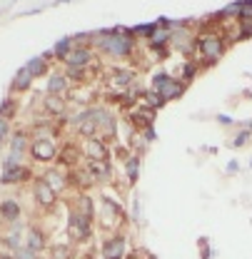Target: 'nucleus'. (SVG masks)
I'll use <instances>...</instances> for the list:
<instances>
[{
	"label": "nucleus",
	"mask_w": 252,
	"mask_h": 259,
	"mask_svg": "<svg viewBox=\"0 0 252 259\" xmlns=\"http://www.w3.org/2000/svg\"><path fill=\"white\" fill-rule=\"evenodd\" d=\"M10 140V120L0 117V152H3V145H8Z\"/></svg>",
	"instance_id": "nucleus-28"
},
{
	"label": "nucleus",
	"mask_w": 252,
	"mask_h": 259,
	"mask_svg": "<svg viewBox=\"0 0 252 259\" xmlns=\"http://www.w3.org/2000/svg\"><path fill=\"white\" fill-rule=\"evenodd\" d=\"M185 82L180 80V77H172L170 72H155V77H153V85H150V90L153 93H158L165 102H170V100H177V97L185 93Z\"/></svg>",
	"instance_id": "nucleus-4"
},
{
	"label": "nucleus",
	"mask_w": 252,
	"mask_h": 259,
	"mask_svg": "<svg viewBox=\"0 0 252 259\" xmlns=\"http://www.w3.org/2000/svg\"><path fill=\"white\" fill-rule=\"evenodd\" d=\"M30 85H32V75L25 67H20V70L15 72V77H13L10 90H13V93H25V90H30Z\"/></svg>",
	"instance_id": "nucleus-22"
},
{
	"label": "nucleus",
	"mask_w": 252,
	"mask_h": 259,
	"mask_svg": "<svg viewBox=\"0 0 252 259\" xmlns=\"http://www.w3.org/2000/svg\"><path fill=\"white\" fill-rule=\"evenodd\" d=\"M32 175L25 164H18V167H3L0 169V185L3 187H13V185H23L28 182Z\"/></svg>",
	"instance_id": "nucleus-14"
},
{
	"label": "nucleus",
	"mask_w": 252,
	"mask_h": 259,
	"mask_svg": "<svg viewBox=\"0 0 252 259\" xmlns=\"http://www.w3.org/2000/svg\"><path fill=\"white\" fill-rule=\"evenodd\" d=\"M250 135H252V132L247 127L242 130V132H237V135H235V140H232V147H242V145H247Z\"/></svg>",
	"instance_id": "nucleus-30"
},
{
	"label": "nucleus",
	"mask_w": 252,
	"mask_h": 259,
	"mask_svg": "<svg viewBox=\"0 0 252 259\" xmlns=\"http://www.w3.org/2000/svg\"><path fill=\"white\" fill-rule=\"evenodd\" d=\"M63 63L65 67H93V70H97V55L90 45H73V50L67 53Z\"/></svg>",
	"instance_id": "nucleus-9"
},
{
	"label": "nucleus",
	"mask_w": 252,
	"mask_h": 259,
	"mask_svg": "<svg viewBox=\"0 0 252 259\" xmlns=\"http://www.w3.org/2000/svg\"><path fill=\"white\" fill-rule=\"evenodd\" d=\"M123 164H125L127 182H130V185H135V182H137V175H140V164H142L140 155H130V157H127Z\"/></svg>",
	"instance_id": "nucleus-24"
},
{
	"label": "nucleus",
	"mask_w": 252,
	"mask_h": 259,
	"mask_svg": "<svg viewBox=\"0 0 252 259\" xmlns=\"http://www.w3.org/2000/svg\"><path fill=\"white\" fill-rule=\"evenodd\" d=\"M65 232H67L70 242H88L90 234H93V220H88V217H83V214H78L75 209L67 207V227H65Z\"/></svg>",
	"instance_id": "nucleus-6"
},
{
	"label": "nucleus",
	"mask_w": 252,
	"mask_h": 259,
	"mask_svg": "<svg viewBox=\"0 0 252 259\" xmlns=\"http://www.w3.org/2000/svg\"><path fill=\"white\" fill-rule=\"evenodd\" d=\"M83 147V157L85 160H95V162H107L110 160V145L97 140V137H88Z\"/></svg>",
	"instance_id": "nucleus-13"
},
{
	"label": "nucleus",
	"mask_w": 252,
	"mask_h": 259,
	"mask_svg": "<svg viewBox=\"0 0 252 259\" xmlns=\"http://www.w3.org/2000/svg\"><path fill=\"white\" fill-rule=\"evenodd\" d=\"M95 137L97 140H102V142H113L115 137H118V120L102 107V112H100V117H97V130H95Z\"/></svg>",
	"instance_id": "nucleus-12"
},
{
	"label": "nucleus",
	"mask_w": 252,
	"mask_h": 259,
	"mask_svg": "<svg viewBox=\"0 0 252 259\" xmlns=\"http://www.w3.org/2000/svg\"><path fill=\"white\" fill-rule=\"evenodd\" d=\"M218 122H220V125H225V127H227V125H232L235 120H232L230 115H218Z\"/></svg>",
	"instance_id": "nucleus-34"
},
{
	"label": "nucleus",
	"mask_w": 252,
	"mask_h": 259,
	"mask_svg": "<svg viewBox=\"0 0 252 259\" xmlns=\"http://www.w3.org/2000/svg\"><path fill=\"white\" fill-rule=\"evenodd\" d=\"M23 247L25 249H30V252H35V254H40L45 247H48V239H45V232L40 229V227L30 225L28 229H25V237H23Z\"/></svg>",
	"instance_id": "nucleus-15"
},
{
	"label": "nucleus",
	"mask_w": 252,
	"mask_h": 259,
	"mask_svg": "<svg viewBox=\"0 0 252 259\" xmlns=\"http://www.w3.org/2000/svg\"><path fill=\"white\" fill-rule=\"evenodd\" d=\"M50 259H75L73 242H53L50 244Z\"/></svg>",
	"instance_id": "nucleus-21"
},
{
	"label": "nucleus",
	"mask_w": 252,
	"mask_h": 259,
	"mask_svg": "<svg viewBox=\"0 0 252 259\" xmlns=\"http://www.w3.org/2000/svg\"><path fill=\"white\" fill-rule=\"evenodd\" d=\"M115 155H118V160H120V162H125L127 157H130V150H127V147H123V145H118V147H115Z\"/></svg>",
	"instance_id": "nucleus-32"
},
{
	"label": "nucleus",
	"mask_w": 252,
	"mask_h": 259,
	"mask_svg": "<svg viewBox=\"0 0 252 259\" xmlns=\"http://www.w3.org/2000/svg\"><path fill=\"white\" fill-rule=\"evenodd\" d=\"M252 18V0H240V10H237V20Z\"/></svg>",
	"instance_id": "nucleus-29"
},
{
	"label": "nucleus",
	"mask_w": 252,
	"mask_h": 259,
	"mask_svg": "<svg viewBox=\"0 0 252 259\" xmlns=\"http://www.w3.org/2000/svg\"><path fill=\"white\" fill-rule=\"evenodd\" d=\"M15 112H18V102H15L13 97H5V100H3V105H0V117L13 120V117H15Z\"/></svg>",
	"instance_id": "nucleus-26"
},
{
	"label": "nucleus",
	"mask_w": 252,
	"mask_h": 259,
	"mask_svg": "<svg viewBox=\"0 0 252 259\" xmlns=\"http://www.w3.org/2000/svg\"><path fill=\"white\" fill-rule=\"evenodd\" d=\"M227 172H237V160H232L227 164Z\"/></svg>",
	"instance_id": "nucleus-35"
},
{
	"label": "nucleus",
	"mask_w": 252,
	"mask_h": 259,
	"mask_svg": "<svg viewBox=\"0 0 252 259\" xmlns=\"http://www.w3.org/2000/svg\"><path fill=\"white\" fill-rule=\"evenodd\" d=\"M225 50H227V37L218 30H205L200 32V35H195V53H197V58L202 60L200 65H218L222 60V55H225Z\"/></svg>",
	"instance_id": "nucleus-2"
},
{
	"label": "nucleus",
	"mask_w": 252,
	"mask_h": 259,
	"mask_svg": "<svg viewBox=\"0 0 252 259\" xmlns=\"http://www.w3.org/2000/svg\"><path fill=\"white\" fill-rule=\"evenodd\" d=\"M28 150H30V135L25 130L13 132L10 140H8V157L3 160V167H18V164H23Z\"/></svg>",
	"instance_id": "nucleus-5"
},
{
	"label": "nucleus",
	"mask_w": 252,
	"mask_h": 259,
	"mask_svg": "<svg viewBox=\"0 0 252 259\" xmlns=\"http://www.w3.org/2000/svg\"><path fill=\"white\" fill-rule=\"evenodd\" d=\"M90 48H97V53L107 55V58H118V60H127L132 58L137 40L127 28H110V30H95L90 32Z\"/></svg>",
	"instance_id": "nucleus-1"
},
{
	"label": "nucleus",
	"mask_w": 252,
	"mask_h": 259,
	"mask_svg": "<svg viewBox=\"0 0 252 259\" xmlns=\"http://www.w3.org/2000/svg\"><path fill=\"white\" fill-rule=\"evenodd\" d=\"M70 209H75L78 214H83V217H88V220H95V204H93V199L88 197V194H83V192H78V197L67 204Z\"/></svg>",
	"instance_id": "nucleus-20"
},
{
	"label": "nucleus",
	"mask_w": 252,
	"mask_h": 259,
	"mask_svg": "<svg viewBox=\"0 0 252 259\" xmlns=\"http://www.w3.org/2000/svg\"><path fill=\"white\" fill-rule=\"evenodd\" d=\"M85 259H93V257H85Z\"/></svg>",
	"instance_id": "nucleus-36"
},
{
	"label": "nucleus",
	"mask_w": 252,
	"mask_h": 259,
	"mask_svg": "<svg viewBox=\"0 0 252 259\" xmlns=\"http://www.w3.org/2000/svg\"><path fill=\"white\" fill-rule=\"evenodd\" d=\"M32 199L35 204L43 209V212H50L58 207V192L43 180V177H35L32 180Z\"/></svg>",
	"instance_id": "nucleus-7"
},
{
	"label": "nucleus",
	"mask_w": 252,
	"mask_h": 259,
	"mask_svg": "<svg viewBox=\"0 0 252 259\" xmlns=\"http://www.w3.org/2000/svg\"><path fill=\"white\" fill-rule=\"evenodd\" d=\"M43 180L58 194L67 190V172H65L63 167H50V169H45V172H43Z\"/></svg>",
	"instance_id": "nucleus-17"
},
{
	"label": "nucleus",
	"mask_w": 252,
	"mask_h": 259,
	"mask_svg": "<svg viewBox=\"0 0 252 259\" xmlns=\"http://www.w3.org/2000/svg\"><path fill=\"white\" fill-rule=\"evenodd\" d=\"M195 75H197V63L188 60V63H185V67H183V75H180V80H183V82L188 85V82L192 80V77H195Z\"/></svg>",
	"instance_id": "nucleus-27"
},
{
	"label": "nucleus",
	"mask_w": 252,
	"mask_h": 259,
	"mask_svg": "<svg viewBox=\"0 0 252 259\" xmlns=\"http://www.w3.org/2000/svg\"><path fill=\"white\" fill-rule=\"evenodd\" d=\"M125 209L120 202H115L113 197H102L100 199V227L110 234H115L120 227L125 225Z\"/></svg>",
	"instance_id": "nucleus-3"
},
{
	"label": "nucleus",
	"mask_w": 252,
	"mask_h": 259,
	"mask_svg": "<svg viewBox=\"0 0 252 259\" xmlns=\"http://www.w3.org/2000/svg\"><path fill=\"white\" fill-rule=\"evenodd\" d=\"M125 249H127V239L125 234H120V232H115L107 239H102V247H100L102 259H123L125 257Z\"/></svg>",
	"instance_id": "nucleus-11"
},
{
	"label": "nucleus",
	"mask_w": 252,
	"mask_h": 259,
	"mask_svg": "<svg viewBox=\"0 0 252 259\" xmlns=\"http://www.w3.org/2000/svg\"><path fill=\"white\" fill-rule=\"evenodd\" d=\"M107 85L115 93H127L135 85V70H123V67H110L107 70Z\"/></svg>",
	"instance_id": "nucleus-10"
},
{
	"label": "nucleus",
	"mask_w": 252,
	"mask_h": 259,
	"mask_svg": "<svg viewBox=\"0 0 252 259\" xmlns=\"http://www.w3.org/2000/svg\"><path fill=\"white\" fill-rule=\"evenodd\" d=\"M200 257H202V259H210V247H207V239H205V237L200 239Z\"/></svg>",
	"instance_id": "nucleus-33"
},
{
	"label": "nucleus",
	"mask_w": 252,
	"mask_h": 259,
	"mask_svg": "<svg viewBox=\"0 0 252 259\" xmlns=\"http://www.w3.org/2000/svg\"><path fill=\"white\" fill-rule=\"evenodd\" d=\"M70 80L65 77V72H53L50 80H48V95H55V97H67L70 93Z\"/></svg>",
	"instance_id": "nucleus-18"
},
{
	"label": "nucleus",
	"mask_w": 252,
	"mask_h": 259,
	"mask_svg": "<svg viewBox=\"0 0 252 259\" xmlns=\"http://www.w3.org/2000/svg\"><path fill=\"white\" fill-rule=\"evenodd\" d=\"M28 152L35 162H53L58 160V142H55V137H35L30 140Z\"/></svg>",
	"instance_id": "nucleus-8"
},
{
	"label": "nucleus",
	"mask_w": 252,
	"mask_h": 259,
	"mask_svg": "<svg viewBox=\"0 0 252 259\" xmlns=\"http://www.w3.org/2000/svg\"><path fill=\"white\" fill-rule=\"evenodd\" d=\"M43 110L50 117H63L67 110V97H55V95H45L43 100Z\"/></svg>",
	"instance_id": "nucleus-19"
},
{
	"label": "nucleus",
	"mask_w": 252,
	"mask_h": 259,
	"mask_svg": "<svg viewBox=\"0 0 252 259\" xmlns=\"http://www.w3.org/2000/svg\"><path fill=\"white\" fill-rule=\"evenodd\" d=\"M20 214H23V207H20L18 199H13V197L0 199V220L3 222L15 225V222H20Z\"/></svg>",
	"instance_id": "nucleus-16"
},
{
	"label": "nucleus",
	"mask_w": 252,
	"mask_h": 259,
	"mask_svg": "<svg viewBox=\"0 0 252 259\" xmlns=\"http://www.w3.org/2000/svg\"><path fill=\"white\" fill-rule=\"evenodd\" d=\"M15 259H38V254L25 249V247H20V249H15Z\"/></svg>",
	"instance_id": "nucleus-31"
},
{
	"label": "nucleus",
	"mask_w": 252,
	"mask_h": 259,
	"mask_svg": "<svg viewBox=\"0 0 252 259\" xmlns=\"http://www.w3.org/2000/svg\"><path fill=\"white\" fill-rule=\"evenodd\" d=\"M73 45H75V42H73V37H60V40L53 45V55H55V60H60V63H63L65 58H67V53L73 50Z\"/></svg>",
	"instance_id": "nucleus-25"
},
{
	"label": "nucleus",
	"mask_w": 252,
	"mask_h": 259,
	"mask_svg": "<svg viewBox=\"0 0 252 259\" xmlns=\"http://www.w3.org/2000/svg\"><path fill=\"white\" fill-rule=\"evenodd\" d=\"M25 70L32 75V80H38V77H43L45 72H48V60L43 58V55H38V58H30L28 63H25Z\"/></svg>",
	"instance_id": "nucleus-23"
}]
</instances>
